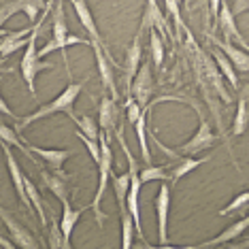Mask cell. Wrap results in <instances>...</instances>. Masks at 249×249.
I'll return each instance as SVG.
<instances>
[{
  "label": "cell",
  "mask_w": 249,
  "mask_h": 249,
  "mask_svg": "<svg viewBox=\"0 0 249 249\" xmlns=\"http://www.w3.org/2000/svg\"><path fill=\"white\" fill-rule=\"evenodd\" d=\"M45 232H47V243H45V245H49L52 249L64 247L62 245V230H60L58 219H52V222H49V230H45Z\"/></svg>",
  "instance_id": "32"
},
{
  "label": "cell",
  "mask_w": 249,
  "mask_h": 249,
  "mask_svg": "<svg viewBox=\"0 0 249 249\" xmlns=\"http://www.w3.org/2000/svg\"><path fill=\"white\" fill-rule=\"evenodd\" d=\"M126 109H128V124H134L139 120V115L143 113L145 109H141L139 103L132 98V96H128V103H126Z\"/></svg>",
  "instance_id": "37"
},
{
  "label": "cell",
  "mask_w": 249,
  "mask_h": 249,
  "mask_svg": "<svg viewBox=\"0 0 249 249\" xmlns=\"http://www.w3.org/2000/svg\"><path fill=\"white\" fill-rule=\"evenodd\" d=\"M111 185L115 190V198H117V205L124 211L126 209V194H128V188H130V175L124 173V175H113L111 173Z\"/></svg>",
  "instance_id": "25"
},
{
  "label": "cell",
  "mask_w": 249,
  "mask_h": 249,
  "mask_svg": "<svg viewBox=\"0 0 249 249\" xmlns=\"http://www.w3.org/2000/svg\"><path fill=\"white\" fill-rule=\"evenodd\" d=\"M164 4H166V13L175 19L177 30H185L183 21H181V15H179V2H177V0H164Z\"/></svg>",
  "instance_id": "35"
},
{
  "label": "cell",
  "mask_w": 249,
  "mask_h": 249,
  "mask_svg": "<svg viewBox=\"0 0 249 249\" xmlns=\"http://www.w3.org/2000/svg\"><path fill=\"white\" fill-rule=\"evenodd\" d=\"M71 2H72V7H75V13H77L79 21H81V26L88 30V35H89V45H92V43L100 45V47H103V52H105V55H107V60L111 62L109 53H107V47H105V41H103V36H100L98 28H96L94 15H92V11H89L88 2H86V0H71ZM111 64H113V62H111Z\"/></svg>",
  "instance_id": "8"
},
{
  "label": "cell",
  "mask_w": 249,
  "mask_h": 249,
  "mask_svg": "<svg viewBox=\"0 0 249 249\" xmlns=\"http://www.w3.org/2000/svg\"><path fill=\"white\" fill-rule=\"evenodd\" d=\"M247 226H249V217H241L239 222H234L230 226V228H226L222 234H217L215 239L211 241H205V243H200V245H196V247H202V249H209V247H217V245H226L228 241L232 239H236V236H241L243 232L247 230Z\"/></svg>",
  "instance_id": "19"
},
{
  "label": "cell",
  "mask_w": 249,
  "mask_h": 249,
  "mask_svg": "<svg viewBox=\"0 0 249 249\" xmlns=\"http://www.w3.org/2000/svg\"><path fill=\"white\" fill-rule=\"evenodd\" d=\"M0 147H2V151H4V160H7V168H9L11 181H13V188H15V192H18V198L21 200V205H24L26 209H32L30 200H28V196H26V190H24V173H21L19 164H18V160H15L13 149H11V145L4 143V141H2Z\"/></svg>",
  "instance_id": "9"
},
{
  "label": "cell",
  "mask_w": 249,
  "mask_h": 249,
  "mask_svg": "<svg viewBox=\"0 0 249 249\" xmlns=\"http://www.w3.org/2000/svg\"><path fill=\"white\" fill-rule=\"evenodd\" d=\"M18 2H19V11L28 15L30 24H35L36 18H38V13H43V9H45L43 0H18Z\"/></svg>",
  "instance_id": "30"
},
{
  "label": "cell",
  "mask_w": 249,
  "mask_h": 249,
  "mask_svg": "<svg viewBox=\"0 0 249 249\" xmlns=\"http://www.w3.org/2000/svg\"><path fill=\"white\" fill-rule=\"evenodd\" d=\"M247 200H249V194H247V192H241V194L236 196L228 207H224L222 211H219V217H224V215H228V213H232V211H236L239 207H245V205H247Z\"/></svg>",
  "instance_id": "36"
},
{
  "label": "cell",
  "mask_w": 249,
  "mask_h": 249,
  "mask_svg": "<svg viewBox=\"0 0 249 249\" xmlns=\"http://www.w3.org/2000/svg\"><path fill=\"white\" fill-rule=\"evenodd\" d=\"M219 4H222V0H209V15H211L213 24H217V13H219Z\"/></svg>",
  "instance_id": "38"
},
{
  "label": "cell",
  "mask_w": 249,
  "mask_h": 249,
  "mask_svg": "<svg viewBox=\"0 0 249 249\" xmlns=\"http://www.w3.org/2000/svg\"><path fill=\"white\" fill-rule=\"evenodd\" d=\"M28 149H30L32 156H38L43 162H47L49 166H52V171L55 173H62V166H64V162L71 158V151L69 149H45V147H36V145H26Z\"/></svg>",
  "instance_id": "17"
},
{
  "label": "cell",
  "mask_w": 249,
  "mask_h": 249,
  "mask_svg": "<svg viewBox=\"0 0 249 249\" xmlns=\"http://www.w3.org/2000/svg\"><path fill=\"white\" fill-rule=\"evenodd\" d=\"M249 126V105H247V88L243 89L239 105H236V113L234 120H232V128H230V137H241V134L247 132Z\"/></svg>",
  "instance_id": "20"
},
{
  "label": "cell",
  "mask_w": 249,
  "mask_h": 249,
  "mask_svg": "<svg viewBox=\"0 0 249 249\" xmlns=\"http://www.w3.org/2000/svg\"><path fill=\"white\" fill-rule=\"evenodd\" d=\"M75 134H77V139L81 141L83 145H86V149H88V154L92 156V160H94V162H98V158H100V145H98V141L86 137V134H83L81 130H77Z\"/></svg>",
  "instance_id": "33"
},
{
  "label": "cell",
  "mask_w": 249,
  "mask_h": 249,
  "mask_svg": "<svg viewBox=\"0 0 249 249\" xmlns=\"http://www.w3.org/2000/svg\"><path fill=\"white\" fill-rule=\"evenodd\" d=\"M86 213V209H72L71 207V198L62 200V219H60V230H62V245L66 249L71 247V234L75 224L79 222V217Z\"/></svg>",
  "instance_id": "12"
},
{
  "label": "cell",
  "mask_w": 249,
  "mask_h": 249,
  "mask_svg": "<svg viewBox=\"0 0 249 249\" xmlns=\"http://www.w3.org/2000/svg\"><path fill=\"white\" fill-rule=\"evenodd\" d=\"M89 45V41L81 36H75V35H69V28H66V18H64V4L62 0H55L53 2V9H52V38L45 43V47L36 49L38 58H45V55L53 53V52H62L64 53V66H66V72L71 77V66H69V58H66V47L71 45Z\"/></svg>",
  "instance_id": "1"
},
{
  "label": "cell",
  "mask_w": 249,
  "mask_h": 249,
  "mask_svg": "<svg viewBox=\"0 0 249 249\" xmlns=\"http://www.w3.org/2000/svg\"><path fill=\"white\" fill-rule=\"evenodd\" d=\"M24 190H26V196H28V200H30L32 209H35L36 215H38V222H41V226L47 230V213H45V202H43L41 194H38L36 185L32 183L30 177H26V175H24Z\"/></svg>",
  "instance_id": "21"
},
{
  "label": "cell",
  "mask_w": 249,
  "mask_h": 249,
  "mask_svg": "<svg viewBox=\"0 0 249 249\" xmlns=\"http://www.w3.org/2000/svg\"><path fill=\"white\" fill-rule=\"evenodd\" d=\"M0 113H2V115H7V117H18V115H15V113H13V111H11V109H9V105H7V103H4L2 94H0Z\"/></svg>",
  "instance_id": "39"
},
{
  "label": "cell",
  "mask_w": 249,
  "mask_h": 249,
  "mask_svg": "<svg viewBox=\"0 0 249 249\" xmlns=\"http://www.w3.org/2000/svg\"><path fill=\"white\" fill-rule=\"evenodd\" d=\"M117 115H120V107H117V100L111 98V96H105L100 100L98 107V126L100 132H113L117 124Z\"/></svg>",
  "instance_id": "15"
},
{
  "label": "cell",
  "mask_w": 249,
  "mask_h": 249,
  "mask_svg": "<svg viewBox=\"0 0 249 249\" xmlns=\"http://www.w3.org/2000/svg\"><path fill=\"white\" fill-rule=\"evenodd\" d=\"M209 162V158H192V156H183V160H181L177 166L173 168V175H171V181L173 183H177V181L181 179V177H185L188 173H192V171H196L198 166H202V164H207Z\"/></svg>",
  "instance_id": "23"
},
{
  "label": "cell",
  "mask_w": 249,
  "mask_h": 249,
  "mask_svg": "<svg viewBox=\"0 0 249 249\" xmlns=\"http://www.w3.org/2000/svg\"><path fill=\"white\" fill-rule=\"evenodd\" d=\"M15 13H21L18 0H9V2H4L2 7H0V30H2L4 21H7L9 18H13Z\"/></svg>",
  "instance_id": "34"
},
{
  "label": "cell",
  "mask_w": 249,
  "mask_h": 249,
  "mask_svg": "<svg viewBox=\"0 0 249 249\" xmlns=\"http://www.w3.org/2000/svg\"><path fill=\"white\" fill-rule=\"evenodd\" d=\"M89 47H94V55H96V64H98V72H100V79H103V88L107 92H111V98H120L117 96V86H115V77H113V64L107 60V55L103 52L100 45L92 43Z\"/></svg>",
  "instance_id": "10"
},
{
  "label": "cell",
  "mask_w": 249,
  "mask_h": 249,
  "mask_svg": "<svg viewBox=\"0 0 249 249\" xmlns=\"http://www.w3.org/2000/svg\"><path fill=\"white\" fill-rule=\"evenodd\" d=\"M215 134L211 132V124H209L207 120H202L200 122V126H198L196 130V134L192 137L188 143H183L181 147H177V156H194V154H200V151H205L209 149V147H213L215 145Z\"/></svg>",
  "instance_id": "5"
},
{
  "label": "cell",
  "mask_w": 249,
  "mask_h": 249,
  "mask_svg": "<svg viewBox=\"0 0 249 249\" xmlns=\"http://www.w3.org/2000/svg\"><path fill=\"white\" fill-rule=\"evenodd\" d=\"M81 92H83V81L81 83H69V86L64 88V92L55 96L52 103L38 107L32 115L19 120V124H18V128H15V130L21 132V128H26L28 124H35V122L43 120V117H47V115H53V113H66V115H69V113L72 111V105H75V100L79 98V94H81Z\"/></svg>",
  "instance_id": "2"
},
{
  "label": "cell",
  "mask_w": 249,
  "mask_h": 249,
  "mask_svg": "<svg viewBox=\"0 0 249 249\" xmlns=\"http://www.w3.org/2000/svg\"><path fill=\"white\" fill-rule=\"evenodd\" d=\"M0 219L4 222V226H7V230H9V234L13 236V245H18V247H24V249H32V247H38V243L36 239L32 236V232L26 228V226H21L18 219L11 215L7 209H2L0 207Z\"/></svg>",
  "instance_id": "7"
},
{
  "label": "cell",
  "mask_w": 249,
  "mask_h": 249,
  "mask_svg": "<svg viewBox=\"0 0 249 249\" xmlns=\"http://www.w3.org/2000/svg\"><path fill=\"white\" fill-rule=\"evenodd\" d=\"M217 24H219V30L224 32V41H239L241 47H247L245 38L239 35V28H236V21H234V15H232L230 7L222 0L219 4V13H217Z\"/></svg>",
  "instance_id": "13"
},
{
  "label": "cell",
  "mask_w": 249,
  "mask_h": 249,
  "mask_svg": "<svg viewBox=\"0 0 249 249\" xmlns=\"http://www.w3.org/2000/svg\"><path fill=\"white\" fill-rule=\"evenodd\" d=\"M134 128H137V139L141 145V156H143V162L149 164L151 162V154H149V145H147V109L139 115V120L134 122Z\"/></svg>",
  "instance_id": "24"
},
{
  "label": "cell",
  "mask_w": 249,
  "mask_h": 249,
  "mask_svg": "<svg viewBox=\"0 0 249 249\" xmlns=\"http://www.w3.org/2000/svg\"><path fill=\"white\" fill-rule=\"evenodd\" d=\"M211 55H213V60L215 62H217V66H219V69H222V72H224V75L226 77H228V81H230V86L232 88H239V79H236V72H234V66H232L230 64V60L228 58H226V55L222 53V52H219V49H211Z\"/></svg>",
  "instance_id": "27"
},
{
  "label": "cell",
  "mask_w": 249,
  "mask_h": 249,
  "mask_svg": "<svg viewBox=\"0 0 249 249\" xmlns=\"http://www.w3.org/2000/svg\"><path fill=\"white\" fill-rule=\"evenodd\" d=\"M247 11V0H236V4H234V11H232V15H239V13H245Z\"/></svg>",
  "instance_id": "40"
},
{
  "label": "cell",
  "mask_w": 249,
  "mask_h": 249,
  "mask_svg": "<svg viewBox=\"0 0 249 249\" xmlns=\"http://www.w3.org/2000/svg\"><path fill=\"white\" fill-rule=\"evenodd\" d=\"M151 89H154V79H151V66L149 60L145 64L139 66L137 75H134L132 83H130V96H134V100L139 103L141 109H147L151 98Z\"/></svg>",
  "instance_id": "4"
},
{
  "label": "cell",
  "mask_w": 249,
  "mask_h": 249,
  "mask_svg": "<svg viewBox=\"0 0 249 249\" xmlns=\"http://www.w3.org/2000/svg\"><path fill=\"white\" fill-rule=\"evenodd\" d=\"M209 41H211L215 47H217L219 52H222L226 58L230 60V64H234L236 71H241V72H247V71H249V58H247L245 52L236 49L230 41H224V38H215V36H211V35H209Z\"/></svg>",
  "instance_id": "14"
},
{
  "label": "cell",
  "mask_w": 249,
  "mask_h": 249,
  "mask_svg": "<svg viewBox=\"0 0 249 249\" xmlns=\"http://www.w3.org/2000/svg\"><path fill=\"white\" fill-rule=\"evenodd\" d=\"M149 49H151V62L156 66H162L164 60V38L158 35V30H149Z\"/></svg>",
  "instance_id": "29"
},
{
  "label": "cell",
  "mask_w": 249,
  "mask_h": 249,
  "mask_svg": "<svg viewBox=\"0 0 249 249\" xmlns=\"http://www.w3.org/2000/svg\"><path fill=\"white\" fill-rule=\"evenodd\" d=\"M69 117L72 122L77 124V128L81 130L83 134H86V137H89V139H96L98 141V134H100V130H98V124H96V120L92 115H83V117H77L75 113H69Z\"/></svg>",
  "instance_id": "26"
},
{
  "label": "cell",
  "mask_w": 249,
  "mask_h": 249,
  "mask_svg": "<svg viewBox=\"0 0 249 249\" xmlns=\"http://www.w3.org/2000/svg\"><path fill=\"white\" fill-rule=\"evenodd\" d=\"M41 179H43V188L49 190L52 194L58 198V200H69V183H66V177L62 173H47L41 171Z\"/></svg>",
  "instance_id": "18"
},
{
  "label": "cell",
  "mask_w": 249,
  "mask_h": 249,
  "mask_svg": "<svg viewBox=\"0 0 249 249\" xmlns=\"http://www.w3.org/2000/svg\"><path fill=\"white\" fill-rule=\"evenodd\" d=\"M30 32H32V26L30 28H19L15 32H2L0 30V58H7V55L15 53L18 49L26 47L28 45V38H30Z\"/></svg>",
  "instance_id": "11"
},
{
  "label": "cell",
  "mask_w": 249,
  "mask_h": 249,
  "mask_svg": "<svg viewBox=\"0 0 249 249\" xmlns=\"http://www.w3.org/2000/svg\"><path fill=\"white\" fill-rule=\"evenodd\" d=\"M98 145H100V158H98V162H96V166H98V188H96V194H94V200H92V205H89V209H92L94 215H96L98 228H103L107 215L103 213V209H100V202H103L105 190H107V185H109L111 164H113V154H111V147H109V139H107L105 132L98 134Z\"/></svg>",
  "instance_id": "3"
},
{
  "label": "cell",
  "mask_w": 249,
  "mask_h": 249,
  "mask_svg": "<svg viewBox=\"0 0 249 249\" xmlns=\"http://www.w3.org/2000/svg\"><path fill=\"white\" fill-rule=\"evenodd\" d=\"M0 141H4V143H9L11 147H15V149H21L24 154L30 158L32 162L36 164V166H41V160H36L35 156L30 154V149L26 147V143L18 137V130H13V128H9V126H4V124H0Z\"/></svg>",
  "instance_id": "22"
},
{
  "label": "cell",
  "mask_w": 249,
  "mask_h": 249,
  "mask_svg": "<svg viewBox=\"0 0 249 249\" xmlns=\"http://www.w3.org/2000/svg\"><path fill=\"white\" fill-rule=\"evenodd\" d=\"M168 213H171V188L166 183L160 185L156 196V215H158V239L160 245H168Z\"/></svg>",
  "instance_id": "6"
},
{
  "label": "cell",
  "mask_w": 249,
  "mask_h": 249,
  "mask_svg": "<svg viewBox=\"0 0 249 249\" xmlns=\"http://www.w3.org/2000/svg\"><path fill=\"white\" fill-rule=\"evenodd\" d=\"M134 222H132V215H130L126 209L122 211V247L124 249H130L134 245Z\"/></svg>",
  "instance_id": "28"
},
{
  "label": "cell",
  "mask_w": 249,
  "mask_h": 249,
  "mask_svg": "<svg viewBox=\"0 0 249 249\" xmlns=\"http://www.w3.org/2000/svg\"><path fill=\"white\" fill-rule=\"evenodd\" d=\"M141 55H143V49H141V32H139V35L134 36L132 45H130L128 55H126V64H124V83H126L128 96H130V83H132V79L141 66Z\"/></svg>",
  "instance_id": "16"
},
{
  "label": "cell",
  "mask_w": 249,
  "mask_h": 249,
  "mask_svg": "<svg viewBox=\"0 0 249 249\" xmlns=\"http://www.w3.org/2000/svg\"><path fill=\"white\" fill-rule=\"evenodd\" d=\"M166 179H168V175L162 166H149V164H147L145 171L139 173L141 183H149V181H166Z\"/></svg>",
  "instance_id": "31"
}]
</instances>
